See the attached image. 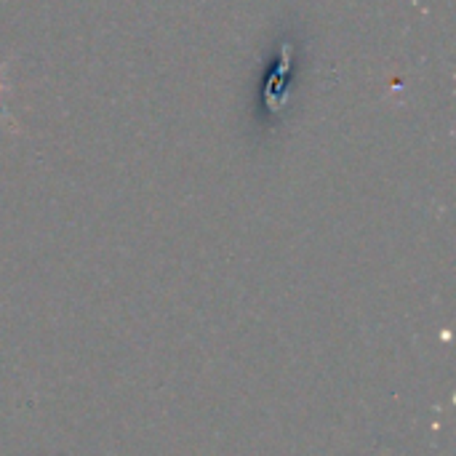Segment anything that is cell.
Segmentation results:
<instances>
[{
    "label": "cell",
    "instance_id": "6da1fadb",
    "mask_svg": "<svg viewBox=\"0 0 456 456\" xmlns=\"http://www.w3.org/2000/svg\"><path fill=\"white\" fill-rule=\"evenodd\" d=\"M6 70H8V61H3V64H0V96H3V91H6V86H3V73H6ZM0 115H8V112L0 107Z\"/></svg>",
    "mask_w": 456,
    "mask_h": 456
}]
</instances>
